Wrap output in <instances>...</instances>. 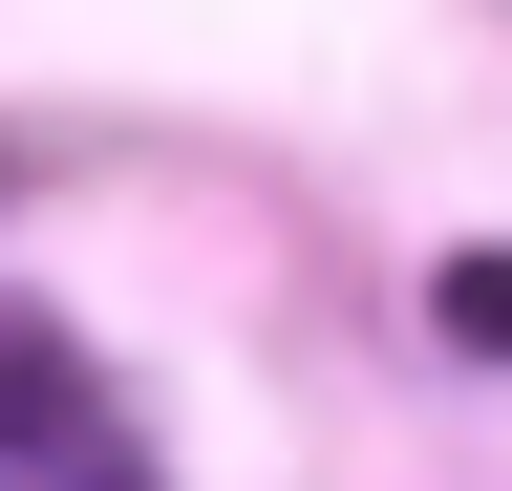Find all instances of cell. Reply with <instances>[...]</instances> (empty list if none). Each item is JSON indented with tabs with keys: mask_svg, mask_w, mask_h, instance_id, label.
I'll use <instances>...</instances> for the list:
<instances>
[{
	"mask_svg": "<svg viewBox=\"0 0 512 491\" xmlns=\"http://www.w3.org/2000/svg\"><path fill=\"white\" fill-rule=\"evenodd\" d=\"M427 321H448V342H470V363H512V235H470V257H448V278H427Z\"/></svg>",
	"mask_w": 512,
	"mask_h": 491,
	"instance_id": "obj_1",
	"label": "cell"
}]
</instances>
